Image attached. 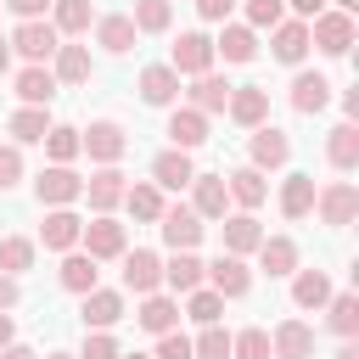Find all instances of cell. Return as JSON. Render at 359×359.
Returning <instances> with one entry per match:
<instances>
[{
    "mask_svg": "<svg viewBox=\"0 0 359 359\" xmlns=\"http://www.w3.org/2000/svg\"><path fill=\"white\" fill-rule=\"evenodd\" d=\"M34 196H39L45 208H67V202L84 196V180H79L67 163H50V168H39V180H34Z\"/></svg>",
    "mask_w": 359,
    "mask_h": 359,
    "instance_id": "6da1fadb",
    "label": "cell"
},
{
    "mask_svg": "<svg viewBox=\"0 0 359 359\" xmlns=\"http://www.w3.org/2000/svg\"><path fill=\"white\" fill-rule=\"evenodd\" d=\"M314 208H320V219H325L331 230H342V224H353V213H359V191H353L348 180H331V185L314 191Z\"/></svg>",
    "mask_w": 359,
    "mask_h": 359,
    "instance_id": "7a4b0ae2",
    "label": "cell"
},
{
    "mask_svg": "<svg viewBox=\"0 0 359 359\" xmlns=\"http://www.w3.org/2000/svg\"><path fill=\"white\" fill-rule=\"evenodd\" d=\"M157 230H163V241H168L174 252H191V247L202 241V219H196V208H185V202L163 208V213H157Z\"/></svg>",
    "mask_w": 359,
    "mask_h": 359,
    "instance_id": "3957f363",
    "label": "cell"
},
{
    "mask_svg": "<svg viewBox=\"0 0 359 359\" xmlns=\"http://www.w3.org/2000/svg\"><path fill=\"white\" fill-rule=\"evenodd\" d=\"M309 45H320L325 56H348V45H353V17H348V11H320L314 28H309Z\"/></svg>",
    "mask_w": 359,
    "mask_h": 359,
    "instance_id": "277c9868",
    "label": "cell"
},
{
    "mask_svg": "<svg viewBox=\"0 0 359 359\" xmlns=\"http://www.w3.org/2000/svg\"><path fill=\"white\" fill-rule=\"evenodd\" d=\"M56 45H62V34H56L45 17H28V22H17V34H11V50H22L28 62H50Z\"/></svg>",
    "mask_w": 359,
    "mask_h": 359,
    "instance_id": "5b68a950",
    "label": "cell"
},
{
    "mask_svg": "<svg viewBox=\"0 0 359 359\" xmlns=\"http://www.w3.org/2000/svg\"><path fill=\"white\" fill-rule=\"evenodd\" d=\"M79 146H84L95 163H118V157L129 151V135H123L112 118H95L90 129H79Z\"/></svg>",
    "mask_w": 359,
    "mask_h": 359,
    "instance_id": "8992f818",
    "label": "cell"
},
{
    "mask_svg": "<svg viewBox=\"0 0 359 359\" xmlns=\"http://www.w3.org/2000/svg\"><path fill=\"white\" fill-rule=\"evenodd\" d=\"M79 241H84L90 258H123V247H129V241H123V224H118L112 213H95V219L79 230Z\"/></svg>",
    "mask_w": 359,
    "mask_h": 359,
    "instance_id": "52a82bcc",
    "label": "cell"
},
{
    "mask_svg": "<svg viewBox=\"0 0 359 359\" xmlns=\"http://www.w3.org/2000/svg\"><path fill=\"white\" fill-rule=\"evenodd\" d=\"M163 286V258L157 252H146V247H123V292H135V297H146V292H157Z\"/></svg>",
    "mask_w": 359,
    "mask_h": 359,
    "instance_id": "ba28073f",
    "label": "cell"
},
{
    "mask_svg": "<svg viewBox=\"0 0 359 359\" xmlns=\"http://www.w3.org/2000/svg\"><path fill=\"white\" fill-rule=\"evenodd\" d=\"M180 79H196V73H213V39L208 34H180L174 39V62H168Z\"/></svg>",
    "mask_w": 359,
    "mask_h": 359,
    "instance_id": "9c48e42d",
    "label": "cell"
},
{
    "mask_svg": "<svg viewBox=\"0 0 359 359\" xmlns=\"http://www.w3.org/2000/svg\"><path fill=\"white\" fill-rule=\"evenodd\" d=\"M224 112H230L241 129H258V123L269 118V90H258V84H230V101H224Z\"/></svg>",
    "mask_w": 359,
    "mask_h": 359,
    "instance_id": "30bf717a",
    "label": "cell"
},
{
    "mask_svg": "<svg viewBox=\"0 0 359 359\" xmlns=\"http://www.w3.org/2000/svg\"><path fill=\"white\" fill-rule=\"evenodd\" d=\"M123 191H129V180H123L112 163H101V168L84 180V196H90V208H95V213H112V208L123 202Z\"/></svg>",
    "mask_w": 359,
    "mask_h": 359,
    "instance_id": "8fae6325",
    "label": "cell"
},
{
    "mask_svg": "<svg viewBox=\"0 0 359 359\" xmlns=\"http://www.w3.org/2000/svg\"><path fill=\"white\" fill-rule=\"evenodd\" d=\"M79 230H84V219H79L73 208H50L45 224H39V241H45L50 252H73V247H79Z\"/></svg>",
    "mask_w": 359,
    "mask_h": 359,
    "instance_id": "7c38bea8",
    "label": "cell"
},
{
    "mask_svg": "<svg viewBox=\"0 0 359 359\" xmlns=\"http://www.w3.org/2000/svg\"><path fill=\"white\" fill-rule=\"evenodd\" d=\"M202 275L213 280V292H219V297H241V292L252 286V275H247V264H241L236 252H219L213 264H202Z\"/></svg>",
    "mask_w": 359,
    "mask_h": 359,
    "instance_id": "4fadbf2b",
    "label": "cell"
},
{
    "mask_svg": "<svg viewBox=\"0 0 359 359\" xmlns=\"http://www.w3.org/2000/svg\"><path fill=\"white\" fill-rule=\"evenodd\" d=\"M79 314H84V331H112V325L123 320V292H101V286H90Z\"/></svg>",
    "mask_w": 359,
    "mask_h": 359,
    "instance_id": "5bb4252c",
    "label": "cell"
},
{
    "mask_svg": "<svg viewBox=\"0 0 359 359\" xmlns=\"http://www.w3.org/2000/svg\"><path fill=\"white\" fill-rule=\"evenodd\" d=\"M140 101H146V107H174V101H180V73H174L168 62L140 67Z\"/></svg>",
    "mask_w": 359,
    "mask_h": 359,
    "instance_id": "9a60e30c",
    "label": "cell"
},
{
    "mask_svg": "<svg viewBox=\"0 0 359 359\" xmlns=\"http://www.w3.org/2000/svg\"><path fill=\"white\" fill-rule=\"evenodd\" d=\"M168 140H174V151H196V146L208 140V112L174 107V112H168Z\"/></svg>",
    "mask_w": 359,
    "mask_h": 359,
    "instance_id": "2e32d148",
    "label": "cell"
},
{
    "mask_svg": "<svg viewBox=\"0 0 359 359\" xmlns=\"http://www.w3.org/2000/svg\"><path fill=\"white\" fill-rule=\"evenodd\" d=\"M50 95H56V73H50L45 62H28V67L17 73V101H22V107H50Z\"/></svg>",
    "mask_w": 359,
    "mask_h": 359,
    "instance_id": "e0dca14e",
    "label": "cell"
},
{
    "mask_svg": "<svg viewBox=\"0 0 359 359\" xmlns=\"http://www.w3.org/2000/svg\"><path fill=\"white\" fill-rule=\"evenodd\" d=\"M247 151H252V168H280V163L292 157V140H286V135H280L275 123H258V129H252V146H247Z\"/></svg>",
    "mask_w": 359,
    "mask_h": 359,
    "instance_id": "ac0fdd59",
    "label": "cell"
},
{
    "mask_svg": "<svg viewBox=\"0 0 359 359\" xmlns=\"http://www.w3.org/2000/svg\"><path fill=\"white\" fill-rule=\"evenodd\" d=\"M135 320H140V331L163 337V331H174V325H180V303H174V297H163V292H146V297H140V309H135Z\"/></svg>",
    "mask_w": 359,
    "mask_h": 359,
    "instance_id": "d6986e66",
    "label": "cell"
},
{
    "mask_svg": "<svg viewBox=\"0 0 359 359\" xmlns=\"http://www.w3.org/2000/svg\"><path fill=\"white\" fill-rule=\"evenodd\" d=\"M269 353H275V359H309V353H314V331H309L303 320H280L275 337H269Z\"/></svg>",
    "mask_w": 359,
    "mask_h": 359,
    "instance_id": "ffe728a7",
    "label": "cell"
},
{
    "mask_svg": "<svg viewBox=\"0 0 359 359\" xmlns=\"http://www.w3.org/2000/svg\"><path fill=\"white\" fill-rule=\"evenodd\" d=\"M191 174H196V168H191V151H174V146L151 163V185H163V191H185Z\"/></svg>",
    "mask_w": 359,
    "mask_h": 359,
    "instance_id": "44dd1931",
    "label": "cell"
},
{
    "mask_svg": "<svg viewBox=\"0 0 359 359\" xmlns=\"http://www.w3.org/2000/svg\"><path fill=\"white\" fill-rule=\"evenodd\" d=\"M191 185H196V219H224V202H230V191H224V174H191Z\"/></svg>",
    "mask_w": 359,
    "mask_h": 359,
    "instance_id": "7402d4cb",
    "label": "cell"
},
{
    "mask_svg": "<svg viewBox=\"0 0 359 359\" xmlns=\"http://www.w3.org/2000/svg\"><path fill=\"white\" fill-rule=\"evenodd\" d=\"M258 264H264V275H292L297 269V241L292 236H264L258 241Z\"/></svg>",
    "mask_w": 359,
    "mask_h": 359,
    "instance_id": "603a6c76",
    "label": "cell"
},
{
    "mask_svg": "<svg viewBox=\"0 0 359 359\" xmlns=\"http://www.w3.org/2000/svg\"><path fill=\"white\" fill-rule=\"evenodd\" d=\"M213 56H224V62H252V56H258L252 28H247V22H230V28L213 39Z\"/></svg>",
    "mask_w": 359,
    "mask_h": 359,
    "instance_id": "cb8c5ba5",
    "label": "cell"
},
{
    "mask_svg": "<svg viewBox=\"0 0 359 359\" xmlns=\"http://www.w3.org/2000/svg\"><path fill=\"white\" fill-rule=\"evenodd\" d=\"M325 157H331V168H359V129H353V118L348 123H337L331 129V140H325Z\"/></svg>",
    "mask_w": 359,
    "mask_h": 359,
    "instance_id": "d4e9b609",
    "label": "cell"
},
{
    "mask_svg": "<svg viewBox=\"0 0 359 359\" xmlns=\"http://www.w3.org/2000/svg\"><path fill=\"white\" fill-rule=\"evenodd\" d=\"M258 241H264V230H258V219L252 213H230L224 219V252H258Z\"/></svg>",
    "mask_w": 359,
    "mask_h": 359,
    "instance_id": "484cf974",
    "label": "cell"
},
{
    "mask_svg": "<svg viewBox=\"0 0 359 359\" xmlns=\"http://www.w3.org/2000/svg\"><path fill=\"white\" fill-rule=\"evenodd\" d=\"M50 28L56 34H90V22H95V6L90 0H50Z\"/></svg>",
    "mask_w": 359,
    "mask_h": 359,
    "instance_id": "4316f807",
    "label": "cell"
},
{
    "mask_svg": "<svg viewBox=\"0 0 359 359\" xmlns=\"http://www.w3.org/2000/svg\"><path fill=\"white\" fill-rule=\"evenodd\" d=\"M275 56H280V62H303V56H309V22H303V17H297V22H286V17L275 22Z\"/></svg>",
    "mask_w": 359,
    "mask_h": 359,
    "instance_id": "83f0119b",
    "label": "cell"
},
{
    "mask_svg": "<svg viewBox=\"0 0 359 359\" xmlns=\"http://www.w3.org/2000/svg\"><path fill=\"white\" fill-rule=\"evenodd\" d=\"M50 62H56V67H50L56 84H84V79H90V50H84V45H56Z\"/></svg>",
    "mask_w": 359,
    "mask_h": 359,
    "instance_id": "f1b7e54d",
    "label": "cell"
},
{
    "mask_svg": "<svg viewBox=\"0 0 359 359\" xmlns=\"http://www.w3.org/2000/svg\"><path fill=\"white\" fill-rule=\"evenodd\" d=\"M280 213H286V219L314 213V174H292V180L280 185Z\"/></svg>",
    "mask_w": 359,
    "mask_h": 359,
    "instance_id": "f546056e",
    "label": "cell"
},
{
    "mask_svg": "<svg viewBox=\"0 0 359 359\" xmlns=\"http://www.w3.org/2000/svg\"><path fill=\"white\" fill-rule=\"evenodd\" d=\"M163 280H168V292H196L202 286V258L196 252H174L163 264Z\"/></svg>",
    "mask_w": 359,
    "mask_h": 359,
    "instance_id": "4dcf8cb0",
    "label": "cell"
},
{
    "mask_svg": "<svg viewBox=\"0 0 359 359\" xmlns=\"http://www.w3.org/2000/svg\"><path fill=\"white\" fill-rule=\"evenodd\" d=\"M297 280H292V303L297 309H325V297H331V280L320 275V269H292Z\"/></svg>",
    "mask_w": 359,
    "mask_h": 359,
    "instance_id": "1f68e13d",
    "label": "cell"
},
{
    "mask_svg": "<svg viewBox=\"0 0 359 359\" xmlns=\"http://www.w3.org/2000/svg\"><path fill=\"white\" fill-rule=\"evenodd\" d=\"M95 45L112 50V56H123L135 45V22L129 17H95Z\"/></svg>",
    "mask_w": 359,
    "mask_h": 359,
    "instance_id": "d6a6232c",
    "label": "cell"
},
{
    "mask_svg": "<svg viewBox=\"0 0 359 359\" xmlns=\"http://www.w3.org/2000/svg\"><path fill=\"white\" fill-rule=\"evenodd\" d=\"M224 101H230V84H224L219 73H196V84H191V107H196V112H224Z\"/></svg>",
    "mask_w": 359,
    "mask_h": 359,
    "instance_id": "836d02e7",
    "label": "cell"
},
{
    "mask_svg": "<svg viewBox=\"0 0 359 359\" xmlns=\"http://www.w3.org/2000/svg\"><path fill=\"white\" fill-rule=\"evenodd\" d=\"M325 101H331V84H325L320 73H297V79H292V107H297V112H320Z\"/></svg>",
    "mask_w": 359,
    "mask_h": 359,
    "instance_id": "e575fe53",
    "label": "cell"
},
{
    "mask_svg": "<svg viewBox=\"0 0 359 359\" xmlns=\"http://www.w3.org/2000/svg\"><path fill=\"white\" fill-rule=\"evenodd\" d=\"M6 129L17 135V146H34V140H45V129H50V112H45V107H17Z\"/></svg>",
    "mask_w": 359,
    "mask_h": 359,
    "instance_id": "d590c367",
    "label": "cell"
},
{
    "mask_svg": "<svg viewBox=\"0 0 359 359\" xmlns=\"http://www.w3.org/2000/svg\"><path fill=\"white\" fill-rule=\"evenodd\" d=\"M224 191H230L241 208H258V202L269 196V185H264V174H258V168H236V174H224Z\"/></svg>",
    "mask_w": 359,
    "mask_h": 359,
    "instance_id": "8d00e7d4",
    "label": "cell"
},
{
    "mask_svg": "<svg viewBox=\"0 0 359 359\" xmlns=\"http://www.w3.org/2000/svg\"><path fill=\"white\" fill-rule=\"evenodd\" d=\"M56 275H62V286H67V292H79V297H84V292L95 286V258H90V252H67Z\"/></svg>",
    "mask_w": 359,
    "mask_h": 359,
    "instance_id": "74e56055",
    "label": "cell"
},
{
    "mask_svg": "<svg viewBox=\"0 0 359 359\" xmlns=\"http://www.w3.org/2000/svg\"><path fill=\"white\" fill-rule=\"evenodd\" d=\"M135 34H163L168 22H174V6L168 0H135Z\"/></svg>",
    "mask_w": 359,
    "mask_h": 359,
    "instance_id": "f35d334b",
    "label": "cell"
},
{
    "mask_svg": "<svg viewBox=\"0 0 359 359\" xmlns=\"http://www.w3.org/2000/svg\"><path fill=\"white\" fill-rule=\"evenodd\" d=\"M45 151H50V163H73L84 146H79V129L73 123H50L45 129Z\"/></svg>",
    "mask_w": 359,
    "mask_h": 359,
    "instance_id": "ab89813d",
    "label": "cell"
},
{
    "mask_svg": "<svg viewBox=\"0 0 359 359\" xmlns=\"http://www.w3.org/2000/svg\"><path fill=\"white\" fill-rule=\"evenodd\" d=\"M331 303V331L337 337H359V297L353 292H337V297H325Z\"/></svg>",
    "mask_w": 359,
    "mask_h": 359,
    "instance_id": "60d3db41",
    "label": "cell"
},
{
    "mask_svg": "<svg viewBox=\"0 0 359 359\" xmlns=\"http://www.w3.org/2000/svg\"><path fill=\"white\" fill-rule=\"evenodd\" d=\"M0 269H6V275L34 269V241H28V236H0Z\"/></svg>",
    "mask_w": 359,
    "mask_h": 359,
    "instance_id": "b9f144b4",
    "label": "cell"
},
{
    "mask_svg": "<svg viewBox=\"0 0 359 359\" xmlns=\"http://www.w3.org/2000/svg\"><path fill=\"white\" fill-rule=\"evenodd\" d=\"M123 202H129V213L146 219V224H157V213H163V191H157V185H129Z\"/></svg>",
    "mask_w": 359,
    "mask_h": 359,
    "instance_id": "7bdbcfd3",
    "label": "cell"
},
{
    "mask_svg": "<svg viewBox=\"0 0 359 359\" xmlns=\"http://www.w3.org/2000/svg\"><path fill=\"white\" fill-rule=\"evenodd\" d=\"M230 359H275V353H269V331H258V325L236 331V337H230Z\"/></svg>",
    "mask_w": 359,
    "mask_h": 359,
    "instance_id": "ee69618b",
    "label": "cell"
},
{
    "mask_svg": "<svg viewBox=\"0 0 359 359\" xmlns=\"http://www.w3.org/2000/svg\"><path fill=\"white\" fill-rule=\"evenodd\" d=\"M185 314H191L196 325H219V314H224V297H219L213 286H208V292L196 286V292H191V303H185Z\"/></svg>",
    "mask_w": 359,
    "mask_h": 359,
    "instance_id": "f6af8a7d",
    "label": "cell"
},
{
    "mask_svg": "<svg viewBox=\"0 0 359 359\" xmlns=\"http://www.w3.org/2000/svg\"><path fill=\"white\" fill-rule=\"evenodd\" d=\"M191 359H230V331H219V325H202V337L191 342Z\"/></svg>",
    "mask_w": 359,
    "mask_h": 359,
    "instance_id": "bcb514c9",
    "label": "cell"
},
{
    "mask_svg": "<svg viewBox=\"0 0 359 359\" xmlns=\"http://www.w3.org/2000/svg\"><path fill=\"white\" fill-rule=\"evenodd\" d=\"M286 17V0H247V22L252 28H275Z\"/></svg>",
    "mask_w": 359,
    "mask_h": 359,
    "instance_id": "7dc6e473",
    "label": "cell"
},
{
    "mask_svg": "<svg viewBox=\"0 0 359 359\" xmlns=\"http://www.w3.org/2000/svg\"><path fill=\"white\" fill-rule=\"evenodd\" d=\"M151 359H191V337H180V325H174V331H163Z\"/></svg>",
    "mask_w": 359,
    "mask_h": 359,
    "instance_id": "c3c4849f",
    "label": "cell"
},
{
    "mask_svg": "<svg viewBox=\"0 0 359 359\" xmlns=\"http://www.w3.org/2000/svg\"><path fill=\"white\" fill-rule=\"evenodd\" d=\"M79 359H118V342H112L107 331H90L84 348H79Z\"/></svg>",
    "mask_w": 359,
    "mask_h": 359,
    "instance_id": "681fc988",
    "label": "cell"
},
{
    "mask_svg": "<svg viewBox=\"0 0 359 359\" xmlns=\"http://www.w3.org/2000/svg\"><path fill=\"white\" fill-rule=\"evenodd\" d=\"M22 180V151L17 146H0V191H11Z\"/></svg>",
    "mask_w": 359,
    "mask_h": 359,
    "instance_id": "f907efd6",
    "label": "cell"
},
{
    "mask_svg": "<svg viewBox=\"0 0 359 359\" xmlns=\"http://www.w3.org/2000/svg\"><path fill=\"white\" fill-rule=\"evenodd\" d=\"M17 297H22L17 275H6V269H0V309H17Z\"/></svg>",
    "mask_w": 359,
    "mask_h": 359,
    "instance_id": "816d5d0a",
    "label": "cell"
},
{
    "mask_svg": "<svg viewBox=\"0 0 359 359\" xmlns=\"http://www.w3.org/2000/svg\"><path fill=\"white\" fill-rule=\"evenodd\" d=\"M230 6H236V0H196V11H202L208 22H224V17H230Z\"/></svg>",
    "mask_w": 359,
    "mask_h": 359,
    "instance_id": "f5cc1de1",
    "label": "cell"
},
{
    "mask_svg": "<svg viewBox=\"0 0 359 359\" xmlns=\"http://www.w3.org/2000/svg\"><path fill=\"white\" fill-rule=\"evenodd\" d=\"M6 6H11V11L22 17V22H28V17H45V11H50V0H6Z\"/></svg>",
    "mask_w": 359,
    "mask_h": 359,
    "instance_id": "db71d44e",
    "label": "cell"
},
{
    "mask_svg": "<svg viewBox=\"0 0 359 359\" xmlns=\"http://www.w3.org/2000/svg\"><path fill=\"white\" fill-rule=\"evenodd\" d=\"M286 6H292L297 17H320V11H325V0H286Z\"/></svg>",
    "mask_w": 359,
    "mask_h": 359,
    "instance_id": "11a10c76",
    "label": "cell"
},
{
    "mask_svg": "<svg viewBox=\"0 0 359 359\" xmlns=\"http://www.w3.org/2000/svg\"><path fill=\"white\" fill-rule=\"evenodd\" d=\"M17 342V325H11V309H0V348Z\"/></svg>",
    "mask_w": 359,
    "mask_h": 359,
    "instance_id": "9f6ffc18",
    "label": "cell"
},
{
    "mask_svg": "<svg viewBox=\"0 0 359 359\" xmlns=\"http://www.w3.org/2000/svg\"><path fill=\"white\" fill-rule=\"evenodd\" d=\"M0 359H34V348H22V342H6V348H0Z\"/></svg>",
    "mask_w": 359,
    "mask_h": 359,
    "instance_id": "6f0895ef",
    "label": "cell"
},
{
    "mask_svg": "<svg viewBox=\"0 0 359 359\" xmlns=\"http://www.w3.org/2000/svg\"><path fill=\"white\" fill-rule=\"evenodd\" d=\"M11 67V39H0V73Z\"/></svg>",
    "mask_w": 359,
    "mask_h": 359,
    "instance_id": "680465c9",
    "label": "cell"
},
{
    "mask_svg": "<svg viewBox=\"0 0 359 359\" xmlns=\"http://www.w3.org/2000/svg\"><path fill=\"white\" fill-rule=\"evenodd\" d=\"M337 11H348V17H353V11H359V0H337Z\"/></svg>",
    "mask_w": 359,
    "mask_h": 359,
    "instance_id": "91938a15",
    "label": "cell"
},
{
    "mask_svg": "<svg viewBox=\"0 0 359 359\" xmlns=\"http://www.w3.org/2000/svg\"><path fill=\"white\" fill-rule=\"evenodd\" d=\"M337 359H359V348H353V342H348V348H342V353H337Z\"/></svg>",
    "mask_w": 359,
    "mask_h": 359,
    "instance_id": "94428289",
    "label": "cell"
},
{
    "mask_svg": "<svg viewBox=\"0 0 359 359\" xmlns=\"http://www.w3.org/2000/svg\"><path fill=\"white\" fill-rule=\"evenodd\" d=\"M45 359H79V353H45Z\"/></svg>",
    "mask_w": 359,
    "mask_h": 359,
    "instance_id": "6125c7cd",
    "label": "cell"
},
{
    "mask_svg": "<svg viewBox=\"0 0 359 359\" xmlns=\"http://www.w3.org/2000/svg\"><path fill=\"white\" fill-rule=\"evenodd\" d=\"M118 359H151V353H118Z\"/></svg>",
    "mask_w": 359,
    "mask_h": 359,
    "instance_id": "be15d7a7",
    "label": "cell"
},
{
    "mask_svg": "<svg viewBox=\"0 0 359 359\" xmlns=\"http://www.w3.org/2000/svg\"><path fill=\"white\" fill-rule=\"evenodd\" d=\"M0 6H6V0H0Z\"/></svg>",
    "mask_w": 359,
    "mask_h": 359,
    "instance_id": "e7e4bbea",
    "label": "cell"
}]
</instances>
